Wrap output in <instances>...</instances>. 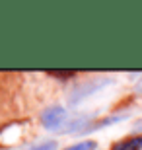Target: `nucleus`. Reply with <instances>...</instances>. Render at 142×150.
I'll return each instance as SVG.
<instances>
[{"mask_svg": "<svg viewBox=\"0 0 142 150\" xmlns=\"http://www.w3.org/2000/svg\"><path fill=\"white\" fill-rule=\"evenodd\" d=\"M29 150H57V142H53V140H45V142H41V144L31 146Z\"/></svg>", "mask_w": 142, "mask_h": 150, "instance_id": "5", "label": "nucleus"}, {"mask_svg": "<svg viewBox=\"0 0 142 150\" xmlns=\"http://www.w3.org/2000/svg\"><path fill=\"white\" fill-rule=\"evenodd\" d=\"M49 76H55V78H60V80H70V78L76 76L74 70H47Z\"/></svg>", "mask_w": 142, "mask_h": 150, "instance_id": "4", "label": "nucleus"}, {"mask_svg": "<svg viewBox=\"0 0 142 150\" xmlns=\"http://www.w3.org/2000/svg\"><path fill=\"white\" fill-rule=\"evenodd\" d=\"M97 148V142H93V140H82V142H76V144L68 146L64 150H95Z\"/></svg>", "mask_w": 142, "mask_h": 150, "instance_id": "3", "label": "nucleus"}, {"mask_svg": "<svg viewBox=\"0 0 142 150\" xmlns=\"http://www.w3.org/2000/svg\"><path fill=\"white\" fill-rule=\"evenodd\" d=\"M41 123L49 131H60V127L68 125V111L60 105H51L41 113Z\"/></svg>", "mask_w": 142, "mask_h": 150, "instance_id": "1", "label": "nucleus"}, {"mask_svg": "<svg viewBox=\"0 0 142 150\" xmlns=\"http://www.w3.org/2000/svg\"><path fill=\"white\" fill-rule=\"evenodd\" d=\"M111 150H142V137H131L126 140H121Z\"/></svg>", "mask_w": 142, "mask_h": 150, "instance_id": "2", "label": "nucleus"}]
</instances>
